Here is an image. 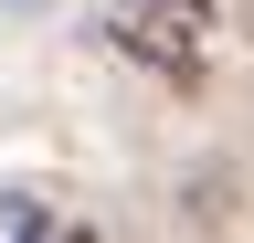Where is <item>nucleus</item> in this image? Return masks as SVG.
I'll use <instances>...</instances> for the list:
<instances>
[{
  "label": "nucleus",
  "instance_id": "7ed1b4c3",
  "mask_svg": "<svg viewBox=\"0 0 254 243\" xmlns=\"http://www.w3.org/2000/svg\"><path fill=\"white\" fill-rule=\"evenodd\" d=\"M43 243H95V233H64V222H43Z\"/></svg>",
  "mask_w": 254,
  "mask_h": 243
},
{
  "label": "nucleus",
  "instance_id": "f03ea898",
  "mask_svg": "<svg viewBox=\"0 0 254 243\" xmlns=\"http://www.w3.org/2000/svg\"><path fill=\"white\" fill-rule=\"evenodd\" d=\"M43 222H53L43 201H21V191H0V243H43Z\"/></svg>",
  "mask_w": 254,
  "mask_h": 243
},
{
  "label": "nucleus",
  "instance_id": "f257e3e1",
  "mask_svg": "<svg viewBox=\"0 0 254 243\" xmlns=\"http://www.w3.org/2000/svg\"><path fill=\"white\" fill-rule=\"evenodd\" d=\"M117 43L159 64L170 85H190L212 64V0H117Z\"/></svg>",
  "mask_w": 254,
  "mask_h": 243
}]
</instances>
